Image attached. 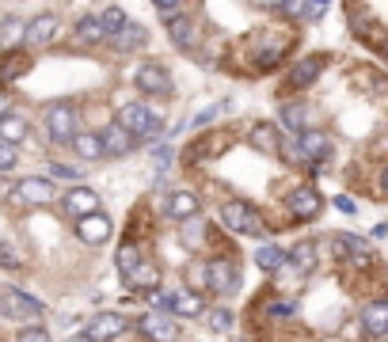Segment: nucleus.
Wrapping results in <instances>:
<instances>
[{
	"instance_id": "nucleus-1",
	"label": "nucleus",
	"mask_w": 388,
	"mask_h": 342,
	"mask_svg": "<svg viewBox=\"0 0 388 342\" xmlns=\"http://www.w3.org/2000/svg\"><path fill=\"white\" fill-rule=\"evenodd\" d=\"M118 126L126 133H133L137 141H157L164 133V114L145 106V103H130V106H122V122Z\"/></svg>"
},
{
	"instance_id": "nucleus-2",
	"label": "nucleus",
	"mask_w": 388,
	"mask_h": 342,
	"mask_svg": "<svg viewBox=\"0 0 388 342\" xmlns=\"http://www.w3.org/2000/svg\"><path fill=\"white\" fill-rule=\"evenodd\" d=\"M221 220L229 225V232H240V236H266V225L259 217V209L251 202H221Z\"/></svg>"
},
{
	"instance_id": "nucleus-3",
	"label": "nucleus",
	"mask_w": 388,
	"mask_h": 342,
	"mask_svg": "<svg viewBox=\"0 0 388 342\" xmlns=\"http://www.w3.org/2000/svg\"><path fill=\"white\" fill-rule=\"evenodd\" d=\"M76 133H80V111L73 103H54L46 111V137L54 145H73Z\"/></svg>"
},
{
	"instance_id": "nucleus-4",
	"label": "nucleus",
	"mask_w": 388,
	"mask_h": 342,
	"mask_svg": "<svg viewBox=\"0 0 388 342\" xmlns=\"http://www.w3.org/2000/svg\"><path fill=\"white\" fill-rule=\"evenodd\" d=\"M42 301L27 297L23 289H0V316L12 319V323H34L42 316Z\"/></svg>"
},
{
	"instance_id": "nucleus-5",
	"label": "nucleus",
	"mask_w": 388,
	"mask_h": 342,
	"mask_svg": "<svg viewBox=\"0 0 388 342\" xmlns=\"http://www.w3.org/2000/svg\"><path fill=\"white\" fill-rule=\"evenodd\" d=\"M236 285H240V270L229 255H217V259L206 262V289L209 293H221V297L236 293Z\"/></svg>"
},
{
	"instance_id": "nucleus-6",
	"label": "nucleus",
	"mask_w": 388,
	"mask_h": 342,
	"mask_svg": "<svg viewBox=\"0 0 388 342\" xmlns=\"http://www.w3.org/2000/svg\"><path fill=\"white\" fill-rule=\"evenodd\" d=\"M8 202L27 205V209H42V205L54 202V183L50 179H19L16 187H12Z\"/></svg>"
},
{
	"instance_id": "nucleus-7",
	"label": "nucleus",
	"mask_w": 388,
	"mask_h": 342,
	"mask_svg": "<svg viewBox=\"0 0 388 342\" xmlns=\"http://www.w3.org/2000/svg\"><path fill=\"white\" fill-rule=\"evenodd\" d=\"M133 80H137V88L145 91V95H157V99H168L172 95V76H168L164 65H157V61H145V65H137V73H133Z\"/></svg>"
},
{
	"instance_id": "nucleus-8",
	"label": "nucleus",
	"mask_w": 388,
	"mask_h": 342,
	"mask_svg": "<svg viewBox=\"0 0 388 342\" xmlns=\"http://www.w3.org/2000/svg\"><path fill=\"white\" fill-rule=\"evenodd\" d=\"M137 331L149 342H175L179 339V319L168 316V312H145L137 319Z\"/></svg>"
},
{
	"instance_id": "nucleus-9",
	"label": "nucleus",
	"mask_w": 388,
	"mask_h": 342,
	"mask_svg": "<svg viewBox=\"0 0 388 342\" xmlns=\"http://www.w3.org/2000/svg\"><path fill=\"white\" fill-rule=\"evenodd\" d=\"M61 213H65V217H73V220L91 217V213H100V194H95V190H88V187H73L65 198H61Z\"/></svg>"
},
{
	"instance_id": "nucleus-10",
	"label": "nucleus",
	"mask_w": 388,
	"mask_h": 342,
	"mask_svg": "<svg viewBox=\"0 0 388 342\" xmlns=\"http://www.w3.org/2000/svg\"><path fill=\"white\" fill-rule=\"evenodd\" d=\"M111 232H115V225H111V217H103V213H91V217L76 220V240L88 247H103L111 240Z\"/></svg>"
},
{
	"instance_id": "nucleus-11",
	"label": "nucleus",
	"mask_w": 388,
	"mask_h": 342,
	"mask_svg": "<svg viewBox=\"0 0 388 342\" xmlns=\"http://www.w3.org/2000/svg\"><path fill=\"white\" fill-rule=\"evenodd\" d=\"M126 331V319L118 312H100V316H91L88 327H84V339L88 342H111Z\"/></svg>"
},
{
	"instance_id": "nucleus-12",
	"label": "nucleus",
	"mask_w": 388,
	"mask_h": 342,
	"mask_svg": "<svg viewBox=\"0 0 388 342\" xmlns=\"http://www.w3.org/2000/svg\"><path fill=\"white\" fill-rule=\"evenodd\" d=\"M58 38V16L54 12H42L27 23V34H23V49H38V46H50Z\"/></svg>"
},
{
	"instance_id": "nucleus-13",
	"label": "nucleus",
	"mask_w": 388,
	"mask_h": 342,
	"mask_svg": "<svg viewBox=\"0 0 388 342\" xmlns=\"http://www.w3.org/2000/svg\"><path fill=\"white\" fill-rule=\"evenodd\" d=\"M31 69V54H27L23 46L16 49H0V88H8V84H16L19 76Z\"/></svg>"
},
{
	"instance_id": "nucleus-14",
	"label": "nucleus",
	"mask_w": 388,
	"mask_h": 342,
	"mask_svg": "<svg viewBox=\"0 0 388 342\" xmlns=\"http://www.w3.org/2000/svg\"><path fill=\"white\" fill-rule=\"evenodd\" d=\"M122 282L130 285L133 293H157V289H160V266H157V262H149V259H141L137 266L122 277Z\"/></svg>"
},
{
	"instance_id": "nucleus-15",
	"label": "nucleus",
	"mask_w": 388,
	"mask_h": 342,
	"mask_svg": "<svg viewBox=\"0 0 388 342\" xmlns=\"http://www.w3.org/2000/svg\"><path fill=\"white\" fill-rule=\"evenodd\" d=\"M335 255H339V259H347V262H354V266H365V262L373 259L369 244H365L362 236H350V232L335 236Z\"/></svg>"
},
{
	"instance_id": "nucleus-16",
	"label": "nucleus",
	"mask_w": 388,
	"mask_h": 342,
	"mask_svg": "<svg viewBox=\"0 0 388 342\" xmlns=\"http://www.w3.org/2000/svg\"><path fill=\"white\" fill-rule=\"evenodd\" d=\"M100 141H103V156H111V160H118V156H130L133 148L141 145V141L133 137V133H126V130H122V126H118V122L111 126V130L103 133Z\"/></svg>"
},
{
	"instance_id": "nucleus-17",
	"label": "nucleus",
	"mask_w": 388,
	"mask_h": 342,
	"mask_svg": "<svg viewBox=\"0 0 388 342\" xmlns=\"http://www.w3.org/2000/svg\"><path fill=\"white\" fill-rule=\"evenodd\" d=\"M164 213H168V217H175V220H183V225H187V220H194V217H198V198L190 194V190H172V194H168Z\"/></svg>"
},
{
	"instance_id": "nucleus-18",
	"label": "nucleus",
	"mask_w": 388,
	"mask_h": 342,
	"mask_svg": "<svg viewBox=\"0 0 388 342\" xmlns=\"http://www.w3.org/2000/svg\"><path fill=\"white\" fill-rule=\"evenodd\" d=\"M289 213L297 220H312L316 213H320V194H316L312 187H297L289 194Z\"/></svg>"
},
{
	"instance_id": "nucleus-19",
	"label": "nucleus",
	"mask_w": 388,
	"mask_h": 342,
	"mask_svg": "<svg viewBox=\"0 0 388 342\" xmlns=\"http://www.w3.org/2000/svg\"><path fill=\"white\" fill-rule=\"evenodd\" d=\"M323 65H328V57H320V54L305 57V61H297V65L289 69V84H293V88H308V84L323 73Z\"/></svg>"
},
{
	"instance_id": "nucleus-20",
	"label": "nucleus",
	"mask_w": 388,
	"mask_h": 342,
	"mask_svg": "<svg viewBox=\"0 0 388 342\" xmlns=\"http://www.w3.org/2000/svg\"><path fill=\"white\" fill-rule=\"evenodd\" d=\"M27 133H31V126H27V118L19 111L0 114V141H4V145L19 148V141H27Z\"/></svg>"
},
{
	"instance_id": "nucleus-21",
	"label": "nucleus",
	"mask_w": 388,
	"mask_h": 342,
	"mask_svg": "<svg viewBox=\"0 0 388 342\" xmlns=\"http://www.w3.org/2000/svg\"><path fill=\"white\" fill-rule=\"evenodd\" d=\"M168 308L175 312V319H194L206 312V301H202V293H190V289H179V293H172V304Z\"/></svg>"
},
{
	"instance_id": "nucleus-22",
	"label": "nucleus",
	"mask_w": 388,
	"mask_h": 342,
	"mask_svg": "<svg viewBox=\"0 0 388 342\" xmlns=\"http://www.w3.org/2000/svg\"><path fill=\"white\" fill-rule=\"evenodd\" d=\"M111 46H115L118 54H133V49H145V46H149V31H145V27H137V23H126L122 31L111 38Z\"/></svg>"
},
{
	"instance_id": "nucleus-23",
	"label": "nucleus",
	"mask_w": 388,
	"mask_h": 342,
	"mask_svg": "<svg viewBox=\"0 0 388 342\" xmlns=\"http://www.w3.org/2000/svg\"><path fill=\"white\" fill-rule=\"evenodd\" d=\"M248 137H251V145H255L259 152H278V148H282L278 130H274L271 122H255V126H251V133H248Z\"/></svg>"
},
{
	"instance_id": "nucleus-24",
	"label": "nucleus",
	"mask_w": 388,
	"mask_h": 342,
	"mask_svg": "<svg viewBox=\"0 0 388 342\" xmlns=\"http://www.w3.org/2000/svg\"><path fill=\"white\" fill-rule=\"evenodd\" d=\"M107 34H103V23H100V16H84V19H76V42L80 46H95V42H103Z\"/></svg>"
},
{
	"instance_id": "nucleus-25",
	"label": "nucleus",
	"mask_w": 388,
	"mask_h": 342,
	"mask_svg": "<svg viewBox=\"0 0 388 342\" xmlns=\"http://www.w3.org/2000/svg\"><path fill=\"white\" fill-rule=\"evenodd\" d=\"M362 323H365V331H369V334H385V331H388V304H385V301L365 304Z\"/></svg>"
},
{
	"instance_id": "nucleus-26",
	"label": "nucleus",
	"mask_w": 388,
	"mask_h": 342,
	"mask_svg": "<svg viewBox=\"0 0 388 342\" xmlns=\"http://www.w3.org/2000/svg\"><path fill=\"white\" fill-rule=\"evenodd\" d=\"M168 34H172V42L179 49H194V42H198L194 38V19H183V16L168 23Z\"/></svg>"
},
{
	"instance_id": "nucleus-27",
	"label": "nucleus",
	"mask_w": 388,
	"mask_h": 342,
	"mask_svg": "<svg viewBox=\"0 0 388 342\" xmlns=\"http://www.w3.org/2000/svg\"><path fill=\"white\" fill-rule=\"evenodd\" d=\"M286 262H293V270H297V274H308V270L316 266V244H312V240L297 244L293 251L286 255Z\"/></svg>"
},
{
	"instance_id": "nucleus-28",
	"label": "nucleus",
	"mask_w": 388,
	"mask_h": 342,
	"mask_svg": "<svg viewBox=\"0 0 388 342\" xmlns=\"http://www.w3.org/2000/svg\"><path fill=\"white\" fill-rule=\"evenodd\" d=\"M73 148L80 160H103V141L100 133H76L73 137Z\"/></svg>"
},
{
	"instance_id": "nucleus-29",
	"label": "nucleus",
	"mask_w": 388,
	"mask_h": 342,
	"mask_svg": "<svg viewBox=\"0 0 388 342\" xmlns=\"http://www.w3.org/2000/svg\"><path fill=\"white\" fill-rule=\"evenodd\" d=\"M286 57V42H266V46L255 49V69L259 73H266V69H274Z\"/></svg>"
},
{
	"instance_id": "nucleus-30",
	"label": "nucleus",
	"mask_w": 388,
	"mask_h": 342,
	"mask_svg": "<svg viewBox=\"0 0 388 342\" xmlns=\"http://www.w3.org/2000/svg\"><path fill=\"white\" fill-rule=\"evenodd\" d=\"M23 34H27V19H16V16H8V19H4V27H0V46L16 49V42L23 46Z\"/></svg>"
},
{
	"instance_id": "nucleus-31",
	"label": "nucleus",
	"mask_w": 388,
	"mask_h": 342,
	"mask_svg": "<svg viewBox=\"0 0 388 342\" xmlns=\"http://www.w3.org/2000/svg\"><path fill=\"white\" fill-rule=\"evenodd\" d=\"M255 262H259V270L274 274V270L286 266V251H282V247H274V244H263V247L255 251Z\"/></svg>"
},
{
	"instance_id": "nucleus-32",
	"label": "nucleus",
	"mask_w": 388,
	"mask_h": 342,
	"mask_svg": "<svg viewBox=\"0 0 388 342\" xmlns=\"http://www.w3.org/2000/svg\"><path fill=\"white\" fill-rule=\"evenodd\" d=\"M282 122L289 126V130L297 133H305L308 130V106H297V103H289V106H282Z\"/></svg>"
},
{
	"instance_id": "nucleus-33",
	"label": "nucleus",
	"mask_w": 388,
	"mask_h": 342,
	"mask_svg": "<svg viewBox=\"0 0 388 342\" xmlns=\"http://www.w3.org/2000/svg\"><path fill=\"white\" fill-rule=\"evenodd\" d=\"M115 262H118V274L126 277V274H130V270L141 262V247L133 244V240H122V247H118V259H115Z\"/></svg>"
},
{
	"instance_id": "nucleus-34",
	"label": "nucleus",
	"mask_w": 388,
	"mask_h": 342,
	"mask_svg": "<svg viewBox=\"0 0 388 342\" xmlns=\"http://www.w3.org/2000/svg\"><path fill=\"white\" fill-rule=\"evenodd\" d=\"M100 23H103V34H107V38H115V34L122 31V27L130 23V19H126V12H122V8H107V12L100 16Z\"/></svg>"
},
{
	"instance_id": "nucleus-35",
	"label": "nucleus",
	"mask_w": 388,
	"mask_h": 342,
	"mask_svg": "<svg viewBox=\"0 0 388 342\" xmlns=\"http://www.w3.org/2000/svg\"><path fill=\"white\" fill-rule=\"evenodd\" d=\"M152 163H157V183H164L168 179V168H172V148L157 145V148H152Z\"/></svg>"
},
{
	"instance_id": "nucleus-36",
	"label": "nucleus",
	"mask_w": 388,
	"mask_h": 342,
	"mask_svg": "<svg viewBox=\"0 0 388 342\" xmlns=\"http://www.w3.org/2000/svg\"><path fill=\"white\" fill-rule=\"evenodd\" d=\"M0 266L4 270H23V255H19L8 240H0Z\"/></svg>"
},
{
	"instance_id": "nucleus-37",
	"label": "nucleus",
	"mask_w": 388,
	"mask_h": 342,
	"mask_svg": "<svg viewBox=\"0 0 388 342\" xmlns=\"http://www.w3.org/2000/svg\"><path fill=\"white\" fill-rule=\"evenodd\" d=\"M16 163H19V148H16V145H4V141H0V175H8Z\"/></svg>"
},
{
	"instance_id": "nucleus-38",
	"label": "nucleus",
	"mask_w": 388,
	"mask_h": 342,
	"mask_svg": "<svg viewBox=\"0 0 388 342\" xmlns=\"http://www.w3.org/2000/svg\"><path fill=\"white\" fill-rule=\"evenodd\" d=\"M209 327H214L217 334H225L232 327V312L229 308H214V312H209Z\"/></svg>"
},
{
	"instance_id": "nucleus-39",
	"label": "nucleus",
	"mask_w": 388,
	"mask_h": 342,
	"mask_svg": "<svg viewBox=\"0 0 388 342\" xmlns=\"http://www.w3.org/2000/svg\"><path fill=\"white\" fill-rule=\"evenodd\" d=\"M50 175H54V179H65V183H76L84 171H76L73 163H50Z\"/></svg>"
},
{
	"instance_id": "nucleus-40",
	"label": "nucleus",
	"mask_w": 388,
	"mask_h": 342,
	"mask_svg": "<svg viewBox=\"0 0 388 342\" xmlns=\"http://www.w3.org/2000/svg\"><path fill=\"white\" fill-rule=\"evenodd\" d=\"M202 232H209V228H206V225H194V220H190L187 232H183V244H187L190 251H194V247H202Z\"/></svg>"
},
{
	"instance_id": "nucleus-41",
	"label": "nucleus",
	"mask_w": 388,
	"mask_h": 342,
	"mask_svg": "<svg viewBox=\"0 0 388 342\" xmlns=\"http://www.w3.org/2000/svg\"><path fill=\"white\" fill-rule=\"evenodd\" d=\"M16 342H54V339L42 331V327H23V331L16 334Z\"/></svg>"
},
{
	"instance_id": "nucleus-42",
	"label": "nucleus",
	"mask_w": 388,
	"mask_h": 342,
	"mask_svg": "<svg viewBox=\"0 0 388 342\" xmlns=\"http://www.w3.org/2000/svg\"><path fill=\"white\" fill-rule=\"evenodd\" d=\"M293 312H297V304H293V301H278V304L266 308V316H271V319H286V316H293Z\"/></svg>"
},
{
	"instance_id": "nucleus-43",
	"label": "nucleus",
	"mask_w": 388,
	"mask_h": 342,
	"mask_svg": "<svg viewBox=\"0 0 388 342\" xmlns=\"http://www.w3.org/2000/svg\"><path fill=\"white\" fill-rule=\"evenodd\" d=\"M221 106H225V103H217V106H206V111H202L198 118H194V126H198V130H202V126H206V122H214V118H217V111H221Z\"/></svg>"
},
{
	"instance_id": "nucleus-44",
	"label": "nucleus",
	"mask_w": 388,
	"mask_h": 342,
	"mask_svg": "<svg viewBox=\"0 0 388 342\" xmlns=\"http://www.w3.org/2000/svg\"><path fill=\"white\" fill-rule=\"evenodd\" d=\"M157 12H160V16H183V4H168V0H160Z\"/></svg>"
},
{
	"instance_id": "nucleus-45",
	"label": "nucleus",
	"mask_w": 388,
	"mask_h": 342,
	"mask_svg": "<svg viewBox=\"0 0 388 342\" xmlns=\"http://www.w3.org/2000/svg\"><path fill=\"white\" fill-rule=\"evenodd\" d=\"M335 205H339V209H343V213H354V209H358V205L350 202V198H335Z\"/></svg>"
},
{
	"instance_id": "nucleus-46",
	"label": "nucleus",
	"mask_w": 388,
	"mask_h": 342,
	"mask_svg": "<svg viewBox=\"0 0 388 342\" xmlns=\"http://www.w3.org/2000/svg\"><path fill=\"white\" fill-rule=\"evenodd\" d=\"M0 198H12V187H8V183H0Z\"/></svg>"
},
{
	"instance_id": "nucleus-47",
	"label": "nucleus",
	"mask_w": 388,
	"mask_h": 342,
	"mask_svg": "<svg viewBox=\"0 0 388 342\" xmlns=\"http://www.w3.org/2000/svg\"><path fill=\"white\" fill-rule=\"evenodd\" d=\"M0 114H8V99H4V91H0Z\"/></svg>"
},
{
	"instance_id": "nucleus-48",
	"label": "nucleus",
	"mask_w": 388,
	"mask_h": 342,
	"mask_svg": "<svg viewBox=\"0 0 388 342\" xmlns=\"http://www.w3.org/2000/svg\"><path fill=\"white\" fill-rule=\"evenodd\" d=\"M380 187H385V190H388V168H385V175H380Z\"/></svg>"
},
{
	"instance_id": "nucleus-49",
	"label": "nucleus",
	"mask_w": 388,
	"mask_h": 342,
	"mask_svg": "<svg viewBox=\"0 0 388 342\" xmlns=\"http://www.w3.org/2000/svg\"><path fill=\"white\" fill-rule=\"evenodd\" d=\"M73 342H88V339H84V334H80V339H73Z\"/></svg>"
},
{
	"instance_id": "nucleus-50",
	"label": "nucleus",
	"mask_w": 388,
	"mask_h": 342,
	"mask_svg": "<svg viewBox=\"0 0 388 342\" xmlns=\"http://www.w3.org/2000/svg\"><path fill=\"white\" fill-rule=\"evenodd\" d=\"M385 54H388V42H385Z\"/></svg>"
},
{
	"instance_id": "nucleus-51",
	"label": "nucleus",
	"mask_w": 388,
	"mask_h": 342,
	"mask_svg": "<svg viewBox=\"0 0 388 342\" xmlns=\"http://www.w3.org/2000/svg\"><path fill=\"white\" fill-rule=\"evenodd\" d=\"M328 342H339V339H328Z\"/></svg>"
}]
</instances>
